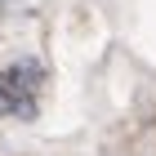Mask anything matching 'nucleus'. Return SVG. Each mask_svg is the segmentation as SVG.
<instances>
[{
    "instance_id": "1",
    "label": "nucleus",
    "mask_w": 156,
    "mask_h": 156,
    "mask_svg": "<svg viewBox=\"0 0 156 156\" xmlns=\"http://www.w3.org/2000/svg\"><path fill=\"white\" fill-rule=\"evenodd\" d=\"M45 85V67L36 58H18L0 72V116H36V94Z\"/></svg>"
}]
</instances>
